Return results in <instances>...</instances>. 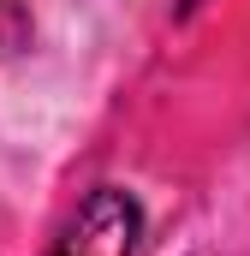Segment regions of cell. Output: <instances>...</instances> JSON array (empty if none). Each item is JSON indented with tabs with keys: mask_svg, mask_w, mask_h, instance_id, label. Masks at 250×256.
<instances>
[{
	"mask_svg": "<svg viewBox=\"0 0 250 256\" xmlns=\"http://www.w3.org/2000/svg\"><path fill=\"white\" fill-rule=\"evenodd\" d=\"M137 238H143V208L125 191L102 185L78 202V214L66 220L48 256H137Z\"/></svg>",
	"mask_w": 250,
	"mask_h": 256,
	"instance_id": "cell-1",
	"label": "cell"
},
{
	"mask_svg": "<svg viewBox=\"0 0 250 256\" xmlns=\"http://www.w3.org/2000/svg\"><path fill=\"white\" fill-rule=\"evenodd\" d=\"M0 24H6V18H0Z\"/></svg>",
	"mask_w": 250,
	"mask_h": 256,
	"instance_id": "cell-2",
	"label": "cell"
}]
</instances>
